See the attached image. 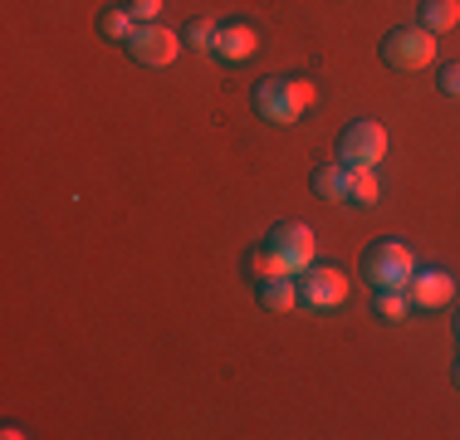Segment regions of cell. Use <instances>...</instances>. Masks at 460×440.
I'll list each match as a JSON object with an SVG mask.
<instances>
[{"label": "cell", "mask_w": 460, "mask_h": 440, "mask_svg": "<svg viewBox=\"0 0 460 440\" xmlns=\"http://www.w3.org/2000/svg\"><path fill=\"white\" fill-rule=\"evenodd\" d=\"M133 10L128 5H108V10H98V35L103 40H113V44H128V35H133Z\"/></svg>", "instance_id": "cell-13"}, {"label": "cell", "mask_w": 460, "mask_h": 440, "mask_svg": "<svg viewBox=\"0 0 460 440\" xmlns=\"http://www.w3.org/2000/svg\"><path fill=\"white\" fill-rule=\"evenodd\" d=\"M377 176L372 167H348V201L353 206H377Z\"/></svg>", "instance_id": "cell-15"}, {"label": "cell", "mask_w": 460, "mask_h": 440, "mask_svg": "<svg viewBox=\"0 0 460 440\" xmlns=\"http://www.w3.org/2000/svg\"><path fill=\"white\" fill-rule=\"evenodd\" d=\"M128 10H133V20H137V25H142V20H157L162 0H128Z\"/></svg>", "instance_id": "cell-19"}, {"label": "cell", "mask_w": 460, "mask_h": 440, "mask_svg": "<svg viewBox=\"0 0 460 440\" xmlns=\"http://www.w3.org/2000/svg\"><path fill=\"white\" fill-rule=\"evenodd\" d=\"M255 49H260V30H255V25H245V20H230V25L216 30V54H221L226 64L250 59Z\"/></svg>", "instance_id": "cell-9"}, {"label": "cell", "mask_w": 460, "mask_h": 440, "mask_svg": "<svg viewBox=\"0 0 460 440\" xmlns=\"http://www.w3.org/2000/svg\"><path fill=\"white\" fill-rule=\"evenodd\" d=\"M363 274H367L372 289H407L411 274H416V260L397 240H377V245L363 250Z\"/></svg>", "instance_id": "cell-2"}, {"label": "cell", "mask_w": 460, "mask_h": 440, "mask_svg": "<svg viewBox=\"0 0 460 440\" xmlns=\"http://www.w3.org/2000/svg\"><path fill=\"white\" fill-rule=\"evenodd\" d=\"M421 30H431V35H446V30L460 25V0H421V20H416Z\"/></svg>", "instance_id": "cell-12"}, {"label": "cell", "mask_w": 460, "mask_h": 440, "mask_svg": "<svg viewBox=\"0 0 460 440\" xmlns=\"http://www.w3.org/2000/svg\"><path fill=\"white\" fill-rule=\"evenodd\" d=\"M456 338H460V313H456Z\"/></svg>", "instance_id": "cell-21"}, {"label": "cell", "mask_w": 460, "mask_h": 440, "mask_svg": "<svg viewBox=\"0 0 460 440\" xmlns=\"http://www.w3.org/2000/svg\"><path fill=\"white\" fill-rule=\"evenodd\" d=\"M270 245H275V255L289 264L294 274L309 269V264H314V250H319V245H314V230L304 225V220H279V225L270 230Z\"/></svg>", "instance_id": "cell-7"}, {"label": "cell", "mask_w": 460, "mask_h": 440, "mask_svg": "<svg viewBox=\"0 0 460 440\" xmlns=\"http://www.w3.org/2000/svg\"><path fill=\"white\" fill-rule=\"evenodd\" d=\"M250 98H255V113L265 118V123L289 128V123H299L304 108L314 103V84L309 79H260Z\"/></svg>", "instance_id": "cell-1"}, {"label": "cell", "mask_w": 460, "mask_h": 440, "mask_svg": "<svg viewBox=\"0 0 460 440\" xmlns=\"http://www.w3.org/2000/svg\"><path fill=\"white\" fill-rule=\"evenodd\" d=\"M245 269H250V279L255 284H265V279H289V264H284L275 255V245H255V250H245Z\"/></svg>", "instance_id": "cell-10"}, {"label": "cell", "mask_w": 460, "mask_h": 440, "mask_svg": "<svg viewBox=\"0 0 460 440\" xmlns=\"http://www.w3.org/2000/svg\"><path fill=\"white\" fill-rule=\"evenodd\" d=\"M314 196H319V201H348V167L343 162L314 172Z\"/></svg>", "instance_id": "cell-14"}, {"label": "cell", "mask_w": 460, "mask_h": 440, "mask_svg": "<svg viewBox=\"0 0 460 440\" xmlns=\"http://www.w3.org/2000/svg\"><path fill=\"white\" fill-rule=\"evenodd\" d=\"M255 294H260V308H270V313H289V308L299 304V284H294V274H289V279L255 284Z\"/></svg>", "instance_id": "cell-11"}, {"label": "cell", "mask_w": 460, "mask_h": 440, "mask_svg": "<svg viewBox=\"0 0 460 440\" xmlns=\"http://www.w3.org/2000/svg\"><path fill=\"white\" fill-rule=\"evenodd\" d=\"M407 299L416 308H446L456 299V279L446 269H416L411 284H407Z\"/></svg>", "instance_id": "cell-8"}, {"label": "cell", "mask_w": 460, "mask_h": 440, "mask_svg": "<svg viewBox=\"0 0 460 440\" xmlns=\"http://www.w3.org/2000/svg\"><path fill=\"white\" fill-rule=\"evenodd\" d=\"M436 84H441V93H446V98H460V64H446Z\"/></svg>", "instance_id": "cell-18"}, {"label": "cell", "mask_w": 460, "mask_h": 440, "mask_svg": "<svg viewBox=\"0 0 460 440\" xmlns=\"http://www.w3.org/2000/svg\"><path fill=\"white\" fill-rule=\"evenodd\" d=\"M216 30L221 25H211V20H191V25H186V44H191V49H216Z\"/></svg>", "instance_id": "cell-17"}, {"label": "cell", "mask_w": 460, "mask_h": 440, "mask_svg": "<svg viewBox=\"0 0 460 440\" xmlns=\"http://www.w3.org/2000/svg\"><path fill=\"white\" fill-rule=\"evenodd\" d=\"M372 313L387 318V323H407V313H411L407 289H377V304H372Z\"/></svg>", "instance_id": "cell-16"}, {"label": "cell", "mask_w": 460, "mask_h": 440, "mask_svg": "<svg viewBox=\"0 0 460 440\" xmlns=\"http://www.w3.org/2000/svg\"><path fill=\"white\" fill-rule=\"evenodd\" d=\"M294 284H299V299L309 308H338L348 299V279L333 264H309V269L294 274Z\"/></svg>", "instance_id": "cell-6"}, {"label": "cell", "mask_w": 460, "mask_h": 440, "mask_svg": "<svg viewBox=\"0 0 460 440\" xmlns=\"http://www.w3.org/2000/svg\"><path fill=\"white\" fill-rule=\"evenodd\" d=\"M123 49L133 54L137 64H147V69H167L181 54V40H177V30L157 25V20H142V25H133V35H128Z\"/></svg>", "instance_id": "cell-5"}, {"label": "cell", "mask_w": 460, "mask_h": 440, "mask_svg": "<svg viewBox=\"0 0 460 440\" xmlns=\"http://www.w3.org/2000/svg\"><path fill=\"white\" fill-rule=\"evenodd\" d=\"M431 59H436V35L421 30V25H402V30H392V35L382 40V64L397 69V74H416Z\"/></svg>", "instance_id": "cell-3"}, {"label": "cell", "mask_w": 460, "mask_h": 440, "mask_svg": "<svg viewBox=\"0 0 460 440\" xmlns=\"http://www.w3.org/2000/svg\"><path fill=\"white\" fill-rule=\"evenodd\" d=\"M451 377H456V387H460V352H456V362H451Z\"/></svg>", "instance_id": "cell-20"}, {"label": "cell", "mask_w": 460, "mask_h": 440, "mask_svg": "<svg viewBox=\"0 0 460 440\" xmlns=\"http://www.w3.org/2000/svg\"><path fill=\"white\" fill-rule=\"evenodd\" d=\"M387 157V128L372 123V118H358V123L343 128L338 137V162L343 167H377Z\"/></svg>", "instance_id": "cell-4"}]
</instances>
